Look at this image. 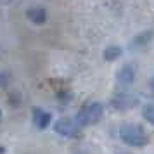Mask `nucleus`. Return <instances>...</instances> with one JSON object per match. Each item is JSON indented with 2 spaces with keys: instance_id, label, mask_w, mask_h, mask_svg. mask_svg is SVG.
<instances>
[{
  "instance_id": "1",
  "label": "nucleus",
  "mask_w": 154,
  "mask_h": 154,
  "mask_svg": "<svg viewBox=\"0 0 154 154\" xmlns=\"http://www.w3.org/2000/svg\"><path fill=\"white\" fill-rule=\"evenodd\" d=\"M119 137L121 140L128 144V146H133V147H140V146H146L149 137L147 133L137 125H123L119 128Z\"/></svg>"
},
{
  "instance_id": "2",
  "label": "nucleus",
  "mask_w": 154,
  "mask_h": 154,
  "mask_svg": "<svg viewBox=\"0 0 154 154\" xmlns=\"http://www.w3.org/2000/svg\"><path fill=\"white\" fill-rule=\"evenodd\" d=\"M102 114H104V109H102V106H100V104H97V102L88 104V106H85L83 109L78 112L76 125L78 126L94 125V123H97L99 119L102 118Z\"/></svg>"
},
{
  "instance_id": "3",
  "label": "nucleus",
  "mask_w": 154,
  "mask_h": 154,
  "mask_svg": "<svg viewBox=\"0 0 154 154\" xmlns=\"http://www.w3.org/2000/svg\"><path fill=\"white\" fill-rule=\"evenodd\" d=\"M56 132L64 135V137H75L78 132V126H76V121H71L69 118H61L57 119L56 123Z\"/></svg>"
},
{
  "instance_id": "4",
  "label": "nucleus",
  "mask_w": 154,
  "mask_h": 154,
  "mask_svg": "<svg viewBox=\"0 0 154 154\" xmlns=\"http://www.w3.org/2000/svg\"><path fill=\"white\" fill-rule=\"evenodd\" d=\"M33 123H35L36 128H47L50 123V114L49 112H45L43 109H38V107H33Z\"/></svg>"
},
{
  "instance_id": "5",
  "label": "nucleus",
  "mask_w": 154,
  "mask_h": 154,
  "mask_svg": "<svg viewBox=\"0 0 154 154\" xmlns=\"http://www.w3.org/2000/svg\"><path fill=\"white\" fill-rule=\"evenodd\" d=\"M135 68H133L132 64H126V66H123L121 69L118 71V83L121 85H132L133 78H135Z\"/></svg>"
},
{
  "instance_id": "6",
  "label": "nucleus",
  "mask_w": 154,
  "mask_h": 154,
  "mask_svg": "<svg viewBox=\"0 0 154 154\" xmlns=\"http://www.w3.org/2000/svg\"><path fill=\"white\" fill-rule=\"evenodd\" d=\"M28 17L35 23V24H43V23L47 21V12H45V9H42V7H33V9L28 11Z\"/></svg>"
},
{
  "instance_id": "7",
  "label": "nucleus",
  "mask_w": 154,
  "mask_h": 154,
  "mask_svg": "<svg viewBox=\"0 0 154 154\" xmlns=\"http://www.w3.org/2000/svg\"><path fill=\"white\" fill-rule=\"evenodd\" d=\"M121 56V49H119L118 45H111V47H107L104 50V59L106 61H114V59H118Z\"/></svg>"
},
{
  "instance_id": "8",
  "label": "nucleus",
  "mask_w": 154,
  "mask_h": 154,
  "mask_svg": "<svg viewBox=\"0 0 154 154\" xmlns=\"http://www.w3.org/2000/svg\"><path fill=\"white\" fill-rule=\"evenodd\" d=\"M142 114H144V118H146L151 125H154V104H147L146 107H144Z\"/></svg>"
},
{
  "instance_id": "9",
  "label": "nucleus",
  "mask_w": 154,
  "mask_h": 154,
  "mask_svg": "<svg viewBox=\"0 0 154 154\" xmlns=\"http://www.w3.org/2000/svg\"><path fill=\"white\" fill-rule=\"evenodd\" d=\"M151 92H152V94H154V80H152V82H151Z\"/></svg>"
},
{
  "instance_id": "10",
  "label": "nucleus",
  "mask_w": 154,
  "mask_h": 154,
  "mask_svg": "<svg viewBox=\"0 0 154 154\" xmlns=\"http://www.w3.org/2000/svg\"><path fill=\"white\" fill-rule=\"evenodd\" d=\"M0 118H2V111H0Z\"/></svg>"
}]
</instances>
